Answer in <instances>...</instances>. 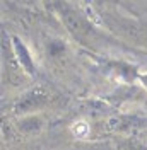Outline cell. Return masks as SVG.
<instances>
[{
    "label": "cell",
    "instance_id": "cell-1",
    "mask_svg": "<svg viewBox=\"0 0 147 150\" xmlns=\"http://www.w3.org/2000/svg\"><path fill=\"white\" fill-rule=\"evenodd\" d=\"M72 133L77 137V138L87 137V135H89V125H87V121H82V120L75 121L72 125Z\"/></svg>",
    "mask_w": 147,
    "mask_h": 150
}]
</instances>
